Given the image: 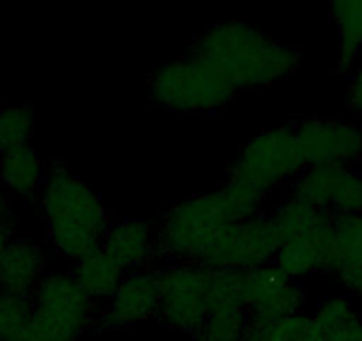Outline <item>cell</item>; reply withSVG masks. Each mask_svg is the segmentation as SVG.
Masks as SVG:
<instances>
[{"label": "cell", "instance_id": "cell-17", "mask_svg": "<svg viewBox=\"0 0 362 341\" xmlns=\"http://www.w3.org/2000/svg\"><path fill=\"white\" fill-rule=\"evenodd\" d=\"M313 318L320 341H362V316L346 295L323 299Z\"/></svg>", "mask_w": 362, "mask_h": 341}, {"label": "cell", "instance_id": "cell-29", "mask_svg": "<svg viewBox=\"0 0 362 341\" xmlns=\"http://www.w3.org/2000/svg\"><path fill=\"white\" fill-rule=\"evenodd\" d=\"M348 105L351 110L362 114V61L354 69L350 86H348Z\"/></svg>", "mask_w": 362, "mask_h": 341}, {"label": "cell", "instance_id": "cell-1", "mask_svg": "<svg viewBox=\"0 0 362 341\" xmlns=\"http://www.w3.org/2000/svg\"><path fill=\"white\" fill-rule=\"evenodd\" d=\"M189 55L199 59L236 93L267 88L297 69L302 55L245 22L217 23L196 37Z\"/></svg>", "mask_w": 362, "mask_h": 341}, {"label": "cell", "instance_id": "cell-25", "mask_svg": "<svg viewBox=\"0 0 362 341\" xmlns=\"http://www.w3.org/2000/svg\"><path fill=\"white\" fill-rule=\"evenodd\" d=\"M33 315V299L0 291V341H15Z\"/></svg>", "mask_w": 362, "mask_h": 341}, {"label": "cell", "instance_id": "cell-16", "mask_svg": "<svg viewBox=\"0 0 362 341\" xmlns=\"http://www.w3.org/2000/svg\"><path fill=\"white\" fill-rule=\"evenodd\" d=\"M124 270L110 258L109 254L98 247L90 250L83 258L75 262L71 276L76 284L82 288L83 294L89 299H109L116 294L121 281L124 277Z\"/></svg>", "mask_w": 362, "mask_h": 341}, {"label": "cell", "instance_id": "cell-5", "mask_svg": "<svg viewBox=\"0 0 362 341\" xmlns=\"http://www.w3.org/2000/svg\"><path fill=\"white\" fill-rule=\"evenodd\" d=\"M236 91L199 59L187 54L160 66L149 79L153 103L174 112H204L231 103Z\"/></svg>", "mask_w": 362, "mask_h": 341}, {"label": "cell", "instance_id": "cell-4", "mask_svg": "<svg viewBox=\"0 0 362 341\" xmlns=\"http://www.w3.org/2000/svg\"><path fill=\"white\" fill-rule=\"evenodd\" d=\"M95 301L68 272H52L33 294V315L15 341H76L93 323Z\"/></svg>", "mask_w": 362, "mask_h": 341}, {"label": "cell", "instance_id": "cell-7", "mask_svg": "<svg viewBox=\"0 0 362 341\" xmlns=\"http://www.w3.org/2000/svg\"><path fill=\"white\" fill-rule=\"evenodd\" d=\"M158 316L169 329L194 334L211 311L210 269L192 262H173L156 272Z\"/></svg>", "mask_w": 362, "mask_h": 341}, {"label": "cell", "instance_id": "cell-23", "mask_svg": "<svg viewBox=\"0 0 362 341\" xmlns=\"http://www.w3.org/2000/svg\"><path fill=\"white\" fill-rule=\"evenodd\" d=\"M337 269L362 265V214L334 215Z\"/></svg>", "mask_w": 362, "mask_h": 341}, {"label": "cell", "instance_id": "cell-19", "mask_svg": "<svg viewBox=\"0 0 362 341\" xmlns=\"http://www.w3.org/2000/svg\"><path fill=\"white\" fill-rule=\"evenodd\" d=\"M348 170L350 169L346 166H336V163L308 167L295 178L291 194L316 210L329 212L330 201Z\"/></svg>", "mask_w": 362, "mask_h": 341}, {"label": "cell", "instance_id": "cell-14", "mask_svg": "<svg viewBox=\"0 0 362 341\" xmlns=\"http://www.w3.org/2000/svg\"><path fill=\"white\" fill-rule=\"evenodd\" d=\"M47 254L30 240H11L0 258V291L30 297L47 272Z\"/></svg>", "mask_w": 362, "mask_h": 341}, {"label": "cell", "instance_id": "cell-10", "mask_svg": "<svg viewBox=\"0 0 362 341\" xmlns=\"http://www.w3.org/2000/svg\"><path fill=\"white\" fill-rule=\"evenodd\" d=\"M308 291L300 281L284 276L274 263L245 272L243 306L250 320H276L304 309Z\"/></svg>", "mask_w": 362, "mask_h": 341}, {"label": "cell", "instance_id": "cell-26", "mask_svg": "<svg viewBox=\"0 0 362 341\" xmlns=\"http://www.w3.org/2000/svg\"><path fill=\"white\" fill-rule=\"evenodd\" d=\"M243 284H245V272L210 270L211 309L226 308V306H243Z\"/></svg>", "mask_w": 362, "mask_h": 341}, {"label": "cell", "instance_id": "cell-13", "mask_svg": "<svg viewBox=\"0 0 362 341\" xmlns=\"http://www.w3.org/2000/svg\"><path fill=\"white\" fill-rule=\"evenodd\" d=\"M100 247L124 272H135L156 253V236L153 226L144 219H121L110 222Z\"/></svg>", "mask_w": 362, "mask_h": 341}, {"label": "cell", "instance_id": "cell-2", "mask_svg": "<svg viewBox=\"0 0 362 341\" xmlns=\"http://www.w3.org/2000/svg\"><path fill=\"white\" fill-rule=\"evenodd\" d=\"M41 214L54 249L73 263L98 249L110 228V215L98 194L59 162L45 176Z\"/></svg>", "mask_w": 362, "mask_h": 341}, {"label": "cell", "instance_id": "cell-21", "mask_svg": "<svg viewBox=\"0 0 362 341\" xmlns=\"http://www.w3.org/2000/svg\"><path fill=\"white\" fill-rule=\"evenodd\" d=\"M322 215L323 212L316 210L305 201L290 194L286 200L281 201L274 208L268 219H270L272 226H274L277 236L281 238V243H283L288 240L304 238V236L311 235Z\"/></svg>", "mask_w": 362, "mask_h": 341}, {"label": "cell", "instance_id": "cell-8", "mask_svg": "<svg viewBox=\"0 0 362 341\" xmlns=\"http://www.w3.org/2000/svg\"><path fill=\"white\" fill-rule=\"evenodd\" d=\"M281 238L268 215L257 214L229 224L201 258L199 265L210 270L249 272L274 262Z\"/></svg>", "mask_w": 362, "mask_h": 341}, {"label": "cell", "instance_id": "cell-11", "mask_svg": "<svg viewBox=\"0 0 362 341\" xmlns=\"http://www.w3.org/2000/svg\"><path fill=\"white\" fill-rule=\"evenodd\" d=\"M272 263L293 281H300L302 277L316 272H336L334 215L330 212H323L311 235L281 243Z\"/></svg>", "mask_w": 362, "mask_h": 341}, {"label": "cell", "instance_id": "cell-28", "mask_svg": "<svg viewBox=\"0 0 362 341\" xmlns=\"http://www.w3.org/2000/svg\"><path fill=\"white\" fill-rule=\"evenodd\" d=\"M337 279L348 294L362 299V265L337 270Z\"/></svg>", "mask_w": 362, "mask_h": 341}, {"label": "cell", "instance_id": "cell-12", "mask_svg": "<svg viewBox=\"0 0 362 341\" xmlns=\"http://www.w3.org/2000/svg\"><path fill=\"white\" fill-rule=\"evenodd\" d=\"M160 290L156 272L135 270L124 274L110 304L100 316L105 329H124L158 315Z\"/></svg>", "mask_w": 362, "mask_h": 341}, {"label": "cell", "instance_id": "cell-24", "mask_svg": "<svg viewBox=\"0 0 362 341\" xmlns=\"http://www.w3.org/2000/svg\"><path fill=\"white\" fill-rule=\"evenodd\" d=\"M33 137V109L15 105L0 109V155L30 144Z\"/></svg>", "mask_w": 362, "mask_h": 341}, {"label": "cell", "instance_id": "cell-22", "mask_svg": "<svg viewBox=\"0 0 362 341\" xmlns=\"http://www.w3.org/2000/svg\"><path fill=\"white\" fill-rule=\"evenodd\" d=\"M249 320L243 306L215 308L192 334V341H243Z\"/></svg>", "mask_w": 362, "mask_h": 341}, {"label": "cell", "instance_id": "cell-6", "mask_svg": "<svg viewBox=\"0 0 362 341\" xmlns=\"http://www.w3.org/2000/svg\"><path fill=\"white\" fill-rule=\"evenodd\" d=\"M305 169L295 141L293 127H274L250 139L229 167V180L267 196L270 190L297 178Z\"/></svg>", "mask_w": 362, "mask_h": 341}, {"label": "cell", "instance_id": "cell-20", "mask_svg": "<svg viewBox=\"0 0 362 341\" xmlns=\"http://www.w3.org/2000/svg\"><path fill=\"white\" fill-rule=\"evenodd\" d=\"M243 341H320L315 318L304 311L276 320H249Z\"/></svg>", "mask_w": 362, "mask_h": 341}, {"label": "cell", "instance_id": "cell-31", "mask_svg": "<svg viewBox=\"0 0 362 341\" xmlns=\"http://www.w3.org/2000/svg\"><path fill=\"white\" fill-rule=\"evenodd\" d=\"M11 226L9 224H4L0 226V258H2V254H4V250L8 249V245L11 243Z\"/></svg>", "mask_w": 362, "mask_h": 341}, {"label": "cell", "instance_id": "cell-3", "mask_svg": "<svg viewBox=\"0 0 362 341\" xmlns=\"http://www.w3.org/2000/svg\"><path fill=\"white\" fill-rule=\"evenodd\" d=\"M238 222L221 189L192 196L163 215L156 233V253L173 262L199 263L224 228Z\"/></svg>", "mask_w": 362, "mask_h": 341}, {"label": "cell", "instance_id": "cell-15", "mask_svg": "<svg viewBox=\"0 0 362 341\" xmlns=\"http://www.w3.org/2000/svg\"><path fill=\"white\" fill-rule=\"evenodd\" d=\"M41 158L30 144L0 155V183L20 197H33L45 183Z\"/></svg>", "mask_w": 362, "mask_h": 341}, {"label": "cell", "instance_id": "cell-18", "mask_svg": "<svg viewBox=\"0 0 362 341\" xmlns=\"http://www.w3.org/2000/svg\"><path fill=\"white\" fill-rule=\"evenodd\" d=\"M330 16L339 33L337 73H348L357 68L362 52V0L332 2Z\"/></svg>", "mask_w": 362, "mask_h": 341}, {"label": "cell", "instance_id": "cell-27", "mask_svg": "<svg viewBox=\"0 0 362 341\" xmlns=\"http://www.w3.org/2000/svg\"><path fill=\"white\" fill-rule=\"evenodd\" d=\"M329 212L332 215H357L362 214V176L348 170L343 182L337 187Z\"/></svg>", "mask_w": 362, "mask_h": 341}, {"label": "cell", "instance_id": "cell-30", "mask_svg": "<svg viewBox=\"0 0 362 341\" xmlns=\"http://www.w3.org/2000/svg\"><path fill=\"white\" fill-rule=\"evenodd\" d=\"M9 217H11V204H9L8 190L0 183V226L9 224Z\"/></svg>", "mask_w": 362, "mask_h": 341}, {"label": "cell", "instance_id": "cell-9", "mask_svg": "<svg viewBox=\"0 0 362 341\" xmlns=\"http://www.w3.org/2000/svg\"><path fill=\"white\" fill-rule=\"evenodd\" d=\"M304 167L350 166L362 158V128L341 121L308 117L293 125Z\"/></svg>", "mask_w": 362, "mask_h": 341}]
</instances>
